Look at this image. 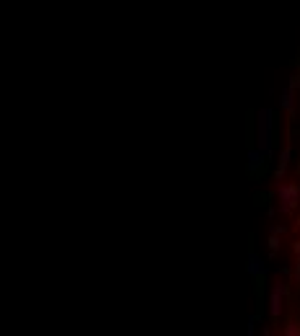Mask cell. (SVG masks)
Masks as SVG:
<instances>
[{
    "label": "cell",
    "mask_w": 300,
    "mask_h": 336,
    "mask_svg": "<svg viewBox=\"0 0 300 336\" xmlns=\"http://www.w3.org/2000/svg\"><path fill=\"white\" fill-rule=\"evenodd\" d=\"M274 109L272 106H262L256 112V140H259V150L262 156L266 158V163L272 160V152L277 145V137H280V127H277V119H274Z\"/></svg>",
    "instance_id": "1"
},
{
    "label": "cell",
    "mask_w": 300,
    "mask_h": 336,
    "mask_svg": "<svg viewBox=\"0 0 300 336\" xmlns=\"http://www.w3.org/2000/svg\"><path fill=\"white\" fill-rule=\"evenodd\" d=\"M274 194H277V210L282 212V215H292L295 212V207L300 204V186L298 184H280L277 181V189H274Z\"/></svg>",
    "instance_id": "2"
},
{
    "label": "cell",
    "mask_w": 300,
    "mask_h": 336,
    "mask_svg": "<svg viewBox=\"0 0 300 336\" xmlns=\"http://www.w3.org/2000/svg\"><path fill=\"white\" fill-rule=\"evenodd\" d=\"M284 298H288V284L284 282H277L269 290V298H266V308H269V316H272V324L280 328V316L284 313Z\"/></svg>",
    "instance_id": "3"
},
{
    "label": "cell",
    "mask_w": 300,
    "mask_h": 336,
    "mask_svg": "<svg viewBox=\"0 0 300 336\" xmlns=\"http://www.w3.org/2000/svg\"><path fill=\"white\" fill-rule=\"evenodd\" d=\"M264 166H266V158L262 156V150L248 145V152H246V174L248 176H262Z\"/></svg>",
    "instance_id": "4"
},
{
    "label": "cell",
    "mask_w": 300,
    "mask_h": 336,
    "mask_svg": "<svg viewBox=\"0 0 300 336\" xmlns=\"http://www.w3.org/2000/svg\"><path fill=\"white\" fill-rule=\"evenodd\" d=\"M246 272H248V277L251 280H259V277H266V264H264V258L256 254V251H248V258H246Z\"/></svg>",
    "instance_id": "5"
},
{
    "label": "cell",
    "mask_w": 300,
    "mask_h": 336,
    "mask_svg": "<svg viewBox=\"0 0 300 336\" xmlns=\"http://www.w3.org/2000/svg\"><path fill=\"white\" fill-rule=\"evenodd\" d=\"M290 158H292V148H290V140H284V145H282V150H280L277 168H274V178H277V181H282V178H284V174H288Z\"/></svg>",
    "instance_id": "6"
},
{
    "label": "cell",
    "mask_w": 300,
    "mask_h": 336,
    "mask_svg": "<svg viewBox=\"0 0 300 336\" xmlns=\"http://www.w3.org/2000/svg\"><path fill=\"white\" fill-rule=\"evenodd\" d=\"M280 109H282V112H288V116H290V119L295 116V90H292V88H288V86H284V88L280 90Z\"/></svg>",
    "instance_id": "7"
},
{
    "label": "cell",
    "mask_w": 300,
    "mask_h": 336,
    "mask_svg": "<svg viewBox=\"0 0 300 336\" xmlns=\"http://www.w3.org/2000/svg\"><path fill=\"white\" fill-rule=\"evenodd\" d=\"M280 331L284 336H300V324H298V320H288V324H284Z\"/></svg>",
    "instance_id": "8"
},
{
    "label": "cell",
    "mask_w": 300,
    "mask_h": 336,
    "mask_svg": "<svg viewBox=\"0 0 300 336\" xmlns=\"http://www.w3.org/2000/svg\"><path fill=\"white\" fill-rule=\"evenodd\" d=\"M256 324H262V313H251L248 316V336H254V334H256Z\"/></svg>",
    "instance_id": "9"
},
{
    "label": "cell",
    "mask_w": 300,
    "mask_h": 336,
    "mask_svg": "<svg viewBox=\"0 0 300 336\" xmlns=\"http://www.w3.org/2000/svg\"><path fill=\"white\" fill-rule=\"evenodd\" d=\"M288 88H292L295 94L300 90V72H295V75H290V78H288Z\"/></svg>",
    "instance_id": "10"
},
{
    "label": "cell",
    "mask_w": 300,
    "mask_h": 336,
    "mask_svg": "<svg viewBox=\"0 0 300 336\" xmlns=\"http://www.w3.org/2000/svg\"><path fill=\"white\" fill-rule=\"evenodd\" d=\"M284 230H288L284 225H272L269 228V233H274V236H284Z\"/></svg>",
    "instance_id": "11"
},
{
    "label": "cell",
    "mask_w": 300,
    "mask_h": 336,
    "mask_svg": "<svg viewBox=\"0 0 300 336\" xmlns=\"http://www.w3.org/2000/svg\"><path fill=\"white\" fill-rule=\"evenodd\" d=\"M266 215L274 218V215H277V204H269V207H266Z\"/></svg>",
    "instance_id": "12"
},
{
    "label": "cell",
    "mask_w": 300,
    "mask_h": 336,
    "mask_svg": "<svg viewBox=\"0 0 300 336\" xmlns=\"http://www.w3.org/2000/svg\"><path fill=\"white\" fill-rule=\"evenodd\" d=\"M292 248H295V254H300V240H295V246H292Z\"/></svg>",
    "instance_id": "13"
},
{
    "label": "cell",
    "mask_w": 300,
    "mask_h": 336,
    "mask_svg": "<svg viewBox=\"0 0 300 336\" xmlns=\"http://www.w3.org/2000/svg\"><path fill=\"white\" fill-rule=\"evenodd\" d=\"M298 174H300V163H298Z\"/></svg>",
    "instance_id": "14"
},
{
    "label": "cell",
    "mask_w": 300,
    "mask_h": 336,
    "mask_svg": "<svg viewBox=\"0 0 300 336\" xmlns=\"http://www.w3.org/2000/svg\"><path fill=\"white\" fill-rule=\"evenodd\" d=\"M298 65H300V54H298Z\"/></svg>",
    "instance_id": "15"
},
{
    "label": "cell",
    "mask_w": 300,
    "mask_h": 336,
    "mask_svg": "<svg viewBox=\"0 0 300 336\" xmlns=\"http://www.w3.org/2000/svg\"><path fill=\"white\" fill-rule=\"evenodd\" d=\"M298 228H300V218H298Z\"/></svg>",
    "instance_id": "16"
}]
</instances>
